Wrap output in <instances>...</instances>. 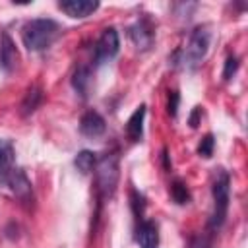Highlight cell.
<instances>
[{
	"mask_svg": "<svg viewBox=\"0 0 248 248\" xmlns=\"http://www.w3.org/2000/svg\"><path fill=\"white\" fill-rule=\"evenodd\" d=\"M107 124H105V118L97 112V110H87L81 120H79V132L87 138H97L105 132Z\"/></svg>",
	"mask_w": 248,
	"mask_h": 248,
	"instance_id": "7c38bea8",
	"label": "cell"
},
{
	"mask_svg": "<svg viewBox=\"0 0 248 248\" xmlns=\"http://www.w3.org/2000/svg\"><path fill=\"white\" fill-rule=\"evenodd\" d=\"M209 41H211L209 29H207L205 25L196 27V29L190 33V37H188V43H186V46H184V50H182L180 62H182L184 66H188V68H196V66L203 60V56L207 54Z\"/></svg>",
	"mask_w": 248,
	"mask_h": 248,
	"instance_id": "277c9868",
	"label": "cell"
},
{
	"mask_svg": "<svg viewBox=\"0 0 248 248\" xmlns=\"http://www.w3.org/2000/svg\"><path fill=\"white\" fill-rule=\"evenodd\" d=\"M17 60H19V54H17L16 43L6 31H2L0 33V70L6 74L14 72L17 66Z\"/></svg>",
	"mask_w": 248,
	"mask_h": 248,
	"instance_id": "8992f818",
	"label": "cell"
},
{
	"mask_svg": "<svg viewBox=\"0 0 248 248\" xmlns=\"http://www.w3.org/2000/svg\"><path fill=\"white\" fill-rule=\"evenodd\" d=\"M16 169V151L10 140H0V186H6Z\"/></svg>",
	"mask_w": 248,
	"mask_h": 248,
	"instance_id": "ba28073f",
	"label": "cell"
},
{
	"mask_svg": "<svg viewBox=\"0 0 248 248\" xmlns=\"http://www.w3.org/2000/svg\"><path fill=\"white\" fill-rule=\"evenodd\" d=\"M213 147H215V140H213V136H211V134H205V136L202 138L200 145H198V155L209 159V157L213 155Z\"/></svg>",
	"mask_w": 248,
	"mask_h": 248,
	"instance_id": "d6986e66",
	"label": "cell"
},
{
	"mask_svg": "<svg viewBox=\"0 0 248 248\" xmlns=\"http://www.w3.org/2000/svg\"><path fill=\"white\" fill-rule=\"evenodd\" d=\"M236 70H238V58H236L234 54L227 56V60H225V68H223V79L229 81V79L236 74Z\"/></svg>",
	"mask_w": 248,
	"mask_h": 248,
	"instance_id": "ffe728a7",
	"label": "cell"
},
{
	"mask_svg": "<svg viewBox=\"0 0 248 248\" xmlns=\"http://www.w3.org/2000/svg\"><path fill=\"white\" fill-rule=\"evenodd\" d=\"M72 85H74V89H76L81 97H85V95H87V87H89V68L79 66V68L74 72Z\"/></svg>",
	"mask_w": 248,
	"mask_h": 248,
	"instance_id": "2e32d148",
	"label": "cell"
},
{
	"mask_svg": "<svg viewBox=\"0 0 248 248\" xmlns=\"http://www.w3.org/2000/svg\"><path fill=\"white\" fill-rule=\"evenodd\" d=\"M118 48H120L118 31H116L114 27L103 29L101 37H99L97 43H95V62H97V64H103V62L112 60V58L118 54Z\"/></svg>",
	"mask_w": 248,
	"mask_h": 248,
	"instance_id": "5b68a950",
	"label": "cell"
},
{
	"mask_svg": "<svg viewBox=\"0 0 248 248\" xmlns=\"http://www.w3.org/2000/svg\"><path fill=\"white\" fill-rule=\"evenodd\" d=\"M60 35V25L50 17H37L23 25L21 41L29 52H41L48 48Z\"/></svg>",
	"mask_w": 248,
	"mask_h": 248,
	"instance_id": "6da1fadb",
	"label": "cell"
},
{
	"mask_svg": "<svg viewBox=\"0 0 248 248\" xmlns=\"http://www.w3.org/2000/svg\"><path fill=\"white\" fill-rule=\"evenodd\" d=\"M41 101H43V89L37 87V85H33V87L25 93V97H23V101H21V114L27 116V114L35 112V110L39 108Z\"/></svg>",
	"mask_w": 248,
	"mask_h": 248,
	"instance_id": "5bb4252c",
	"label": "cell"
},
{
	"mask_svg": "<svg viewBox=\"0 0 248 248\" xmlns=\"http://www.w3.org/2000/svg\"><path fill=\"white\" fill-rule=\"evenodd\" d=\"M136 242L140 248H159V229L153 221L141 219L136 225Z\"/></svg>",
	"mask_w": 248,
	"mask_h": 248,
	"instance_id": "9c48e42d",
	"label": "cell"
},
{
	"mask_svg": "<svg viewBox=\"0 0 248 248\" xmlns=\"http://www.w3.org/2000/svg\"><path fill=\"white\" fill-rule=\"evenodd\" d=\"M74 165H76V169H78L81 174H89V172L95 169V165H97V155H95L93 151H89V149H83V151H79V153L76 155Z\"/></svg>",
	"mask_w": 248,
	"mask_h": 248,
	"instance_id": "9a60e30c",
	"label": "cell"
},
{
	"mask_svg": "<svg viewBox=\"0 0 248 248\" xmlns=\"http://www.w3.org/2000/svg\"><path fill=\"white\" fill-rule=\"evenodd\" d=\"M6 186H10L12 194H14L17 200H21V202H29V200H31V196H33L31 182H29L27 174L23 172V169H17V167H16Z\"/></svg>",
	"mask_w": 248,
	"mask_h": 248,
	"instance_id": "30bf717a",
	"label": "cell"
},
{
	"mask_svg": "<svg viewBox=\"0 0 248 248\" xmlns=\"http://www.w3.org/2000/svg\"><path fill=\"white\" fill-rule=\"evenodd\" d=\"M198 116H200V107H196L194 112H192V116H190V126H192V128L198 126Z\"/></svg>",
	"mask_w": 248,
	"mask_h": 248,
	"instance_id": "603a6c76",
	"label": "cell"
},
{
	"mask_svg": "<svg viewBox=\"0 0 248 248\" xmlns=\"http://www.w3.org/2000/svg\"><path fill=\"white\" fill-rule=\"evenodd\" d=\"M128 35L132 39V43L136 45V48L140 50H147L151 45H153V39H155V33H153V27L151 23L143 17V19H138L130 29H128Z\"/></svg>",
	"mask_w": 248,
	"mask_h": 248,
	"instance_id": "52a82bcc",
	"label": "cell"
},
{
	"mask_svg": "<svg viewBox=\"0 0 248 248\" xmlns=\"http://www.w3.org/2000/svg\"><path fill=\"white\" fill-rule=\"evenodd\" d=\"M178 103H180V95L178 91H169V101H167V112L174 118L176 110H178Z\"/></svg>",
	"mask_w": 248,
	"mask_h": 248,
	"instance_id": "7402d4cb",
	"label": "cell"
},
{
	"mask_svg": "<svg viewBox=\"0 0 248 248\" xmlns=\"http://www.w3.org/2000/svg\"><path fill=\"white\" fill-rule=\"evenodd\" d=\"M130 205H132V211H134V215H136V219L138 221H141L143 219V211H145V198H143V194H140L138 190H130Z\"/></svg>",
	"mask_w": 248,
	"mask_h": 248,
	"instance_id": "ac0fdd59",
	"label": "cell"
},
{
	"mask_svg": "<svg viewBox=\"0 0 248 248\" xmlns=\"http://www.w3.org/2000/svg\"><path fill=\"white\" fill-rule=\"evenodd\" d=\"M169 190H170V198H172L178 205H184V203L190 202V192H188V188H186V184H184L182 180H172Z\"/></svg>",
	"mask_w": 248,
	"mask_h": 248,
	"instance_id": "e0dca14e",
	"label": "cell"
},
{
	"mask_svg": "<svg viewBox=\"0 0 248 248\" xmlns=\"http://www.w3.org/2000/svg\"><path fill=\"white\" fill-rule=\"evenodd\" d=\"M143 118H145V105H140L126 122V134L130 141H140L143 138Z\"/></svg>",
	"mask_w": 248,
	"mask_h": 248,
	"instance_id": "4fadbf2b",
	"label": "cell"
},
{
	"mask_svg": "<svg viewBox=\"0 0 248 248\" xmlns=\"http://www.w3.org/2000/svg\"><path fill=\"white\" fill-rule=\"evenodd\" d=\"M58 8L66 16H70V17L83 19V17L91 16L99 8V2H91V0H66V2H58Z\"/></svg>",
	"mask_w": 248,
	"mask_h": 248,
	"instance_id": "8fae6325",
	"label": "cell"
},
{
	"mask_svg": "<svg viewBox=\"0 0 248 248\" xmlns=\"http://www.w3.org/2000/svg\"><path fill=\"white\" fill-rule=\"evenodd\" d=\"M95 184H97V192L99 196L110 198L118 186V178H120V167H118V155L116 153H107L101 159H97L95 165Z\"/></svg>",
	"mask_w": 248,
	"mask_h": 248,
	"instance_id": "3957f363",
	"label": "cell"
},
{
	"mask_svg": "<svg viewBox=\"0 0 248 248\" xmlns=\"http://www.w3.org/2000/svg\"><path fill=\"white\" fill-rule=\"evenodd\" d=\"M188 248H211V238L207 234H194L188 242Z\"/></svg>",
	"mask_w": 248,
	"mask_h": 248,
	"instance_id": "44dd1931",
	"label": "cell"
},
{
	"mask_svg": "<svg viewBox=\"0 0 248 248\" xmlns=\"http://www.w3.org/2000/svg\"><path fill=\"white\" fill-rule=\"evenodd\" d=\"M211 196H213V213L209 219V229L217 231L223 227L227 213H229V200H231V178L229 172L219 169L215 174V182L211 188Z\"/></svg>",
	"mask_w": 248,
	"mask_h": 248,
	"instance_id": "7a4b0ae2",
	"label": "cell"
}]
</instances>
